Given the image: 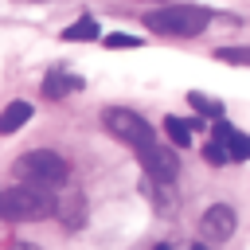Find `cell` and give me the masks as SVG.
Here are the masks:
<instances>
[{"instance_id": "6da1fadb", "label": "cell", "mask_w": 250, "mask_h": 250, "mask_svg": "<svg viewBox=\"0 0 250 250\" xmlns=\"http://www.w3.org/2000/svg\"><path fill=\"white\" fill-rule=\"evenodd\" d=\"M211 23V12L199 4H164L156 12H145V27L160 35H199Z\"/></svg>"}, {"instance_id": "7a4b0ae2", "label": "cell", "mask_w": 250, "mask_h": 250, "mask_svg": "<svg viewBox=\"0 0 250 250\" xmlns=\"http://www.w3.org/2000/svg\"><path fill=\"white\" fill-rule=\"evenodd\" d=\"M55 211V199L47 195V188H31V184H16L0 191V215L4 219H47Z\"/></svg>"}, {"instance_id": "3957f363", "label": "cell", "mask_w": 250, "mask_h": 250, "mask_svg": "<svg viewBox=\"0 0 250 250\" xmlns=\"http://www.w3.org/2000/svg\"><path fill=\"white\" fill-rule=\"evenodd\" d=\"M102 121H105V129H109L113 137H121V141H125V145H133L137 152H145L148 145H156V129H152L141 113H133V109L109 105V109L102 113Z\"/></svg>"}, {"instance_id": "277c9868", "label": "cell", "mask_w": 250, "mask_h": 250, "mask_svg": "<svg viewBox=\"0 0 250 250\" xmlns=\"http://www.w3.org/2000/svg\"><path fill=\"white\" fill-rule=\"evenodd\" d=\"M16 176L31 184H62L66 180V160L51 148H31L16 160Z\"/></svg>"}, {"instance_id": "5b68a950", "label": "cell", "mask_w": 250, "mask_h": 250, "mask_svg": "<svg viewBox=\"0 0 250 250\" xmlns=\"http://www.w3.org/2000/svg\"><path fill=\"white\" fill-rule=\"evenodd\" d=\"M141 156V164H145V172L152 176V180H160V184H168V180H176V172H180V160L172 156V148H164V145H148L145 152H137Z\"/></svg>"}, {"instance_id": "8992f818", "label": "cell", "mask_w": 250, "mask_h": 250, "mask_svg": "<svg viewBox=\"0 0 250 250\" xmlns=\"http://www.w3.org/2000/svg\"><path fill=\"white\" fill-rule=\"evenodd\" d=\"M203 234L211 238V242H227L230 234H234V211L227 207V203H215V207H207L203 211Z\"/></svg>"}, {"instance_id": "52a82bcc", "label": "cell", "mask_w": 250, "mask_h": 250, "mask_svg": "<svg viewBox=\"0 0 250 250\" xmlns=\"http://www.w3.org/2000/svg\"><path fill=\"white\" fill-rule=\"evenodd\" d=\"M215 145L227 152V160H250V137L230 125H215Z\"/></svg>"}, {"instance_id": "ba28073f", "label": "cell", "mask_w": 250, "mask_h": 250, "mask_svg": "<svg viewBox=\"0 0 250 250\" xmlns=\"http://www.w3.org/2000/svg\"><path fill=\"white\" fill-rule=\"evenodd\" d=\"M31 121V105L27 102H8L4 109H0V137H12L20 125H27Z\"/></svg>"}, {"instance_id": "9c48e42d", "label": "cell", "mask_w": 250, "mask_h": 250, "mask_svg": "<svg viewBox=\"0 0 250 250\" xmlns=\"http://www.w3.org/2000/svg\"><path fill=\"white\" fill-rule=\"evenodd\" d=\"M82 82L74 78V74H62V70H51L47 78H43V94L47 98H66V90H78Z\"/></svg>"}, {"instance_id": "30bf717a", "label": "cell", "mask_w": 250, "mask_h": 250, "mask_svg": "<svg viewBox=\"0 0 250 250\" xmlns=\"http://www.w3.org/2000/svg\"><path fill=\"white\" fill-rule=\"evenodd\" d=\"M199 121H184V117H164V133H168V141L172 145H180V148H188L191 145V129H195Z\"/></svg>"}, {"instance_id": "8fae6325", "label": "cell", "mask_w": 250, "mask_h": 250, "mask_svg": "<svg viewBox=\"0 0 250 250\" xmlns=\"http://www.w3.org/2000/svg\"><path fill=\"white\" fill-rule=\"evenodd\" d=\"M98 31H102V27H98V20H90V16H86V20L70 23V27L62 31V39H70V43H86V39H98Z\"/></svg>"}, {"instance_id": "7c38bea8", "label": "cell", "mask_w": 250, "mask_h": 250, "mask_svg": "<svg viewBox=\"0 0 250 250\" xmlns=\"http://www.w3.org/2000/svg\"><path fill=\"white\" fill-rule=\"evenodd\" d=\"M66 199H70V207L59 203V215L66 219V227H82V199H78V191H66Z\"/></svg>"}, {"instance_id": "4fadbf2b", "label": "cell", "mask_w": 250, "mask_h": 250, "mask_svg": "<svg viewBox=\"0 0 250 250\" xmlns=\"http://www.w3.org/2000/svg\"><path fill=\"white\" fill-rule=\"evenodd\" d=\"M188 102H191L199 113H207V117H223V102H211V98H203V94H188Z\"/></svg>"}, {"instance_id": "5bb4252c", "label": "cell", "mask_w": 250, "mask_h": 250, "mask_svg": "<svg viewBox=\"0 0 250 250\" xmlns=\"http://www.w3.org/2000/svg\"><path fill=\"white\" fill-rule=\"evenodd\" d=\"M215 59H223V62H250V51L246 47H223V51H215Z\"/></svg>"}, {"instance_id": "9a60e30c", "label": "cell", "mask_w": 250, "mask_h": 250, "mask_svg": "<svg viewBox=\"0 0 250 250\" xmlns=\"http://www.w3.org/2000/svg\"><path fill=\"white\" fill-rule=\"evenodd\" d=\"M105 47H141V39L137 35H109Z\"/></svg>"}, {"instance_id": "2e32d148", "label": "cell", "mask_w": 250, "mask_h": 250, "mask_svg": "<svg viewBox=\"0 0 250 250\" xmlns=\"http://www.w3.org/2000/svg\"><path fill=\"white\" fill-rule=\"evenodd\" d=\"M203 156H207V160H211V164H227V152H223V148H219V145H215V141H211V145H207V148H203Z\"/></svg>"}, {"instance_id": "e0dca14e", "label": "cell", "mask_w": 250, "mask_h": 250, "mask_svg": "<svg viewBox=\"0 0 250 250\" xmlns=\"http://www.w3.org/2000/svg\"><path fill=\"white\" fill-rule=\"evenodd\" d=\"M12 250H35V246H27V242H16V246H12Z\"/></svg>"}, {"instance_id": "ac0fdd59", "label": "cell", "mask_w": 250, "mask_h": 250, "mask_svg": "<svg viewBox=\"0 0 250 250\" xmlns=\"http://www.w3.org/2000/svg\"><path fill=\"white\" fill-rule=\"evenodd\" d=\"M156 250H172V246H164V242H160V246H156Z\"/></svg>"}, {"instance_id": "d6986e66", "label": "cell", "mask_w": 250, "mask_h": 250, "mask_svg": "<svg viewBox=\"0 0 250 250\" xmlns=\"http://www.w3.org/2000/svg\"><path fill=\"white\" fill-rule=\"evenodd\" d=\"M188 250H207V246H188Z\"/></svg>"}]
</instances>
